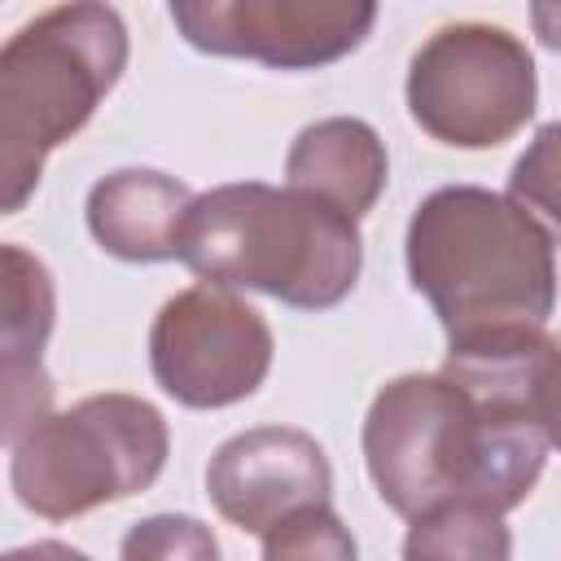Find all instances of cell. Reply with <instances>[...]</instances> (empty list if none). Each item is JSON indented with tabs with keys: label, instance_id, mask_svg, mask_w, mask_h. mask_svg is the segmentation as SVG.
<instances>
[{
	"label": "cell",
	"instance_id": "12",
	"mask_svg": "<svg viewBox=\"0 0 561 561\" xmlns=\"http://www.w3.org/2000/svg\"><path fill=\"white\" fill-rule=\"evenodd\" d=\"M508 557H513V535L504 526V513L478 500L438 504L412 517L403 539V561H508Z\"/></svg>",
	"mask_w": 561,
	"mask_h": 561
},
{
	"label": "cell",
	"instance_id": "9",
	"mask_svg": "<svg viewBox=\"0 0 561 561\" xmlns=\"http://www.w3.org/2000/svg\"><path fill=\"white\" fill-rule=\"evenodd\" d=\"M206 495L224 522L267 539L280 522L329 504L333 469L307 430L254 425L219 443L206 465Z\"/></svg>",
	"mask_w": 561,
	"mask_h": 561
},
{
	"label": "cell",
	"instance_id": "1",
	"mask_svg": "<svg viewBox=\"0 0 561 561\" xmlns=\"http://www.w3.org/2000/svg\"><path fill=\"white\" fill-rule=\"evenodd\" d=\"M543 460L548 443L530 412L447 373L386 381L364 416L368 478L381 504L408 522L456 500L508 513L535 491Z\"/></svg>",
	"mask_w": 561,
	"mask_h": 561
},
{
	"label": "cell",
	"instance_id": "13",
	"mask_svg": "<svg viewBox=\"0 0 561 561\" xmlns=\"http://www.w3.org/2000/svg\"><path fill=\"white\" fill-rule=\"evenodd\" d=\"M53 316H57V298L48 267L22 245H4V324H0L4 368L39 364V351L53 333Z\"/></svg>",
	"mask_w": 561,
	"mask_h": 561
},
{
	"label": "cell",
	"instance_id": "14",
	"mask_svg": "<svg viewBox=\"0 0 561 561\" xmlns=\"http://www.w3.org/2000/svg\"><path fill=\"white\" fill-rule=\"evenodd\" d=\"M508 197L552 237L561 241V118L543 123L526 153L513 162Z\"/></svg>",
	"mask_w": 561,
	"mask_h": 561
},
{
	"label": "cell",
	"instance_id": "18",
	"mask_svg": "<svg viewBox=\"0 0 561 561\" xmlns=\"http://www.w3.org/2000/svg\"><path fill=\"white\" fill-rule=\"evenodd\" d=\"M4 561H92V557H88V552H79V548H70V543L39 539V543H26V548L4 552Z\"/></svg>",
	"mask_w": 561,
	"mask_h": 561
},
{
	"label": "cell",
	"instance_id": "19",
	"mask_svg": "<svg viewBox=\"0 0 561 561\" xmlns=\"http://www.w3.org/2000/svg\"><path fill=\"white\" fill-rule=\"evenodd\" d=\"M530 26L543 48L561 53V4H530Z\"/></svg>",
	"mask_w": 561,
	"mask_h": 561
},
{
	"label": "cell",
	"instance_id": "17",
	"mask_svg": "<svg viewBox=\"0 0 561 561\" xmlns=\"http://www.w3.org/2000/svg\"><path fill=\"white\" fill-rule=\"evenodd\" d=\"M530 416L548 447L561 451V342H548L530 381Z\"/></svg>",
	"mask_w": 561,
	"mask_h": 561
},
{
	"label": "cell",
	"instance_id": "3",
	"mask_svg": "<svg viewBox=\"0 0 561 561\" xmlns=\"http://www.w3.org/2000/svg\"><path fill=\"white\" fill-rule=\"evenodd\" d=\"M180 263L202 285L259 289L294 311H329L355 289L364 241L351 215L289 184L241 180L193 197Z\"/></svg>",
	"mask_w": 561,
	"mask_h": 561
},
{
	"label": "cell",
	"instance_id": "4",
	"mask_svg": "<svg viewBox=\"0 0 561 561\" xmlns=\"http://www.w3.org/2000/svg\"><path fill=\"white\" fill-rule=\"evenodd\" d=\"M127 70V26L110 4H57L0 48V184L18 215L44 158L66 145Z\"/></svg>",
	"mask_w": 561,
	"mask_h": 561
},
{
	"label": "cell",
	"instance_id": "11",
	"mask_svg": "<svg viewBox=\"0 0 561 561\" xmlns=\"http://www.w3.org/2000/svg\"><path fill=\"white\" fill-rule=\"evenodd\" d=\"M285 180L289 188L359 219L377 206L386 180H390V158L381 136L364 118H320L307 123L289 153H285Z\"/></svg>",
	"mask_w": 561,
	"mask_h": 561
},
{
	"label": "cell",
	"instance_id": "5",
	"mask_svg": "<svg viewBox=\"0 0 561 561\" xmlns=\"http://www.w3.org/2000/svg\"><path fill=\"white\" fill-rule=\"evenodd\" d=\"M167 451L171 434L149 399L88 394L9 443V482L35 517L70 522L153 486Z\"/></svg>",
	"mask_w": 561,
	"mask_h": 561
},
{
	"label": "cell",
	"instance_id": "10",
	"mask_svg": "<svg viewBox=\"0 0 561 561\" xmlns=\"http://www.w3.org/2000/svg\"><path fill=\"white\" fill-rule=\"evenodd\" d=\"M193 197L197 193L175 175L123 167L88 188V232L123 263H167L180 259V232Z\"/></svg>",
	"mask_w": 561,
	"mask_h": 561
},
{
	"label": "cell",
	"instance_id": "2",
	"mask_svg": "<svg viewBox=\"0 0 561 561\" xmlns=\"http://www.w3.org/2000/svg\"><path fill=\"white\" fill-rule=\"evenodd\" d=\"M408 280L434 307L447 346L535 333L557 307L552 237L508 197L447 184L408 219Z\"/></svg>",
	"mask_w": 561,
	"mask_h": 561
},
{
	"label": "cell",
	"instance_id": "16",
	"mask_svg": "<svg viewBox=\"0 0 561 561\" xmlns=\"http://www.w3.org/2000/svg\"><path fill=\"white\" fill-rule=\"evenodd\" d=\"M263 561H359L351 526L324 504L280 522L263 539Z\"/></svg>",
	"mask_w": 561,
	"mask_h": 561
},
{
	"label": "cell",
	"instance_id": "6",
	"mask_svg": "<svg viewBox=\"0 0 561 561\" xmlns=\"http://www.w3.org/2000/svg\"><path fill=\"white\" fill-rule=\"evenodd\" d=\"M412 123L451 149H495L526 127L539 101L530 48L491 22L438 26L408 66Z\"/></svg>",
	"mask_w": 561,
	"mask_h": 561
},
{
	"label": "cell",
	"instance_id": "15",
	"mask_svg": "<svg viewBox=\"0 0 561 561\" xmlns=\"http://www.w3.org/2000/svg\"><path fill=\"white\" fill-rule=\"evenodd\" d=\"M118 561H219V539L188 513H153L123 535Z\"/></svg>",
	"mask_w": 561,
	"mask_h": 561
},
{
	"label": "cell",
	"instance_id": "7",
	"mask_svg": "<svg viewBox=\"0 0 561 561\" xmlns=\"http://www.w3.org/2000/svg\"><path fill=\"white\" fill-rule=\"evenodd\" d=\"M267 320L219 285H188L162 302L149 329V368L162 394L184 408H228L250 399L272 373Z\"/></svg>",
	"mask_w": 561,
	"mask_h": 561
},
{
	"label": "cell",
	"instance_id": "8",
	"mask_svg": "<svg viewBox=\"0 0 561 561\" xmlns=\"http://www.w3.org/2000/svg\"><path fill=\"white\" fill-rule=\"evenodd\" d=\"M171 22L197 53L245 57L272 70H316L355 53L377 4L368 0H175Z\"/></svg>",
	"mask_w": 561,
	"mask_h": 561
}]
</instances>
